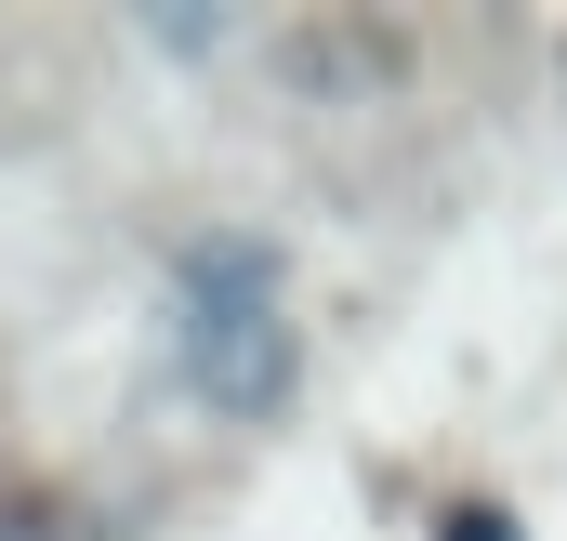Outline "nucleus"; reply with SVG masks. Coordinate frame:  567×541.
Returning <instances> with one entry per match:
<instances>
[{"label": "nucleus", "instance_id": "1", "mask_svg": "<svg viewBox=\"0 0 567 541\" xmlns=\"http://www.w3.org/2000/svg\"><path fill=\"white\" fill-rule=\"evenodd\" d=\"M158 344H172V384L212 422H278L290 384H303V317H290L278 238H251V225L172 238V265H158Z\"/></svg>", "mask_w": 567, "mask_h": 541}, {"label": "nucleus", "instance_id": "2", "mask_svg": "<svg viewBox=\"0 0 567 541\" xmlns=\"http://www.w3.org/2000/svg\"><path fill=\"white\" fill-rule=\"evenodd\" d=\"M435 541H528V529H515L502 502H462V516H449V529H435Z\"/></svg>", "mask_w": 567, "mask_h": 541}]
</instances>
